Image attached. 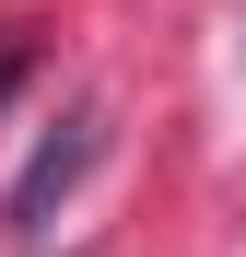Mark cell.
Wrapping results in <instances>:
<instances>
[{
    "label": "cell",
    "mask_w": 246,
    "mask_h": 257,
    "mask_svg": "<svg viewBox=\"0 0 246 257\" xmlns=\"http://www.w3.org/2000/svg\"><path fill=\"white\" fill-rule=\"evenodd\" d=\"M12 82H24V35H0V94H12Z\"/></svg>",
    "instance_id": "7a4b0ae2"
},
{
    "label": "cell",
    "mask_w": 246,
    "mask_h": 257,
    "mask_svg": "<svg viewBox=\"0 0 246 257\" xmlns=\"http://www.w3.org/2000/svg\"><path fill=\"white\" fill-rule=\"evenodd\" d=\"M94 152H106V117H94V105H82V117L59 128V141H47V152H35V164H24V187H12V199H0V222H12V234H35V222H47V210H59V199H70L82 176H94Z\"/></svg>",
    "instance_id": "6da1fadb"
}]
</instances>
